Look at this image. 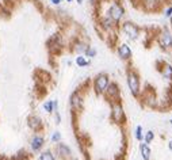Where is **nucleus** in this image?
I'll return each instance as SVG.
<instances>
[{
	"label": "nucleus",
	"mask_w": 172,
	"mask_h": 160,
	"mask_svg": "<svg viewBox=\"0 0 172 160\" xmlns=\"http://www.w3.org/2000/svg\"><path fill=\"white\" fill-rule=\"evenodd\" d=\"M50 3L54 6H58V4H61V0H50Z\"/></svg>",
	"instance_id": "nucleus-25"
},
{
	"label": "nucleus",
	"mask_w": 172,
	"mask_h": 160,
	"mask_svg": "<svg viewBox=\"0 0 172 160\" xmlns=\"http://www.w3.org/2000/svg\"><path fill=\"white\" fill-rule=\"evenodd\" d=\"M106 16H109L113 22L119 24L125 16V7L122 6V3H119V2H113L110 4V7L107 8V15Z\"/></svg>",
	"instance_id": "nucleus-2"
},
{
	"label": "nucleus",
	"mask_w": 172,
	"mask_h": 160,
	"mask_svg": "<svg viewBox=\"0 0 172 160\" xmlns=\"http://www.w3.org/2000/svg\"><path fill=\"white\" fill-rule=\"evenodd\" d=\"M67 2H68V3H71V2H73V0H67Z\"/></svg>",
	"instance_id": "nucleus-29"
},
{
	"label": "nucleus",
	"mask_w": 172,
	"mask_h": 160,
	"mask_svg": "<svg viewBox=\"0 0 172 160\" xmlns=\"http://www.w3.org/2000/svg\"><path fill=\"white\" fill-rule=\"evenodd\" d=\"M39 160H56L54 155H53L52 151H45V152L41 153Z\"/></svg>",
	"instance_id": "nucleus-18"
},
{
	"label": "nucleus",
	"mask_w": 172,
	"mask_h": 160,
	"mask_svg": "<svg viewBox=\"0 0 172 160\" xmlns=\"http://www.w3.org/2000/svg\"><path fill=\"white\" fill-rule=\"evenodd\" d=\"M69 102H71V107L75 110V111H80L81 109L84 107V98L80 94V91H75L69 98Z\"/></svg>",
	"instance_id": "nucleus-9"
},
{
	"label": "nucleus",
	"mask_w": 172,
	"mask_h": 160,
	"mask_svg": "<svg viewBox=\"0 0 172 160\" xmlns=\"http://www.w3.org/2000/svg\"><path fill=\"white\" fill-rule=\"evenodd\" d=\"M141 3L144 4L145 10L148 11H156L160 8V6L164 3V0H141Z\"/></svg>",
	"instance_id": "nucleus-10"
},
{
	"label": "nucleus",
	"mask_w": 172,
	"mask_h": 160,
	"mask_svg": "<svg viewBox=\"0 0 172 160\" xmlns=\"http://www.w3.org/2000/svg\"><path fill=\"white\" fill-rule=\"evenodd\" d=\"M57 152H58L60 156L64 157V159L72 157V151H71V148H69L67 144H63V142H58V144H57Z\"/></svg>",
	"instance_id": "nucleus-12"
},
{
	"label": "nucleus",
	"mask_w": 172,
	"mask_h": 160,
	"mask_svg": "<svg viewBox=\"0 0 172 160\" xmlns=\"http://www.w3.org/2000/svg\"><path fill=\"white\" fill-rule=\"evenodd\" d=\"M76 2H77V4H81L83 3V0H76Z\"/></svg>",
	"instance_id": "nucleus-28"
},
{
	"label": "nucleus",
	"mask_w": 172,
	"mask_h": 160,
	"mask_svg": "<svg viewBox=\"0 0 172 160\" xmlns=\"http://www.w3.org/2000/svg\"><path fill=\"white\" fill-rule=\"evenodd\" d=\"M117 54L122 61H130L132 60V56H133V52H132V49H130L129 44L122 42L118 45V48H117Z\"/></svg>",
	"instance_id": "nucleus-8"
},
{
	"label": "nucleus",
	"mask_w": 172,
	"mask_h": 160,
	"mask_svg": "<svg viewBox=\"0 0 172 160\" xmlns=\"http://www.w3.org/2000/svg\"><path fill=\"white\" fill-rule=\"evenodd\" d=\"M43 144H45V138L42 136H39V134L34 136L30 141V147H31V149L34 151V152H38V151L43 147Z\"/></svg>",
	"instance_id": "nucleus-11"
},
{
	"label": "nucleus",
	"mask_w": 172,
	"mask_h": 160,
	"mask_svg": "<svg viewBox=\"0 0 172 160\" xmlns=\"http://www.w3.org/2000/svg\"><path fill=\"white\" fill-rule=\"evenodd\" d=\"M28 126H30L33 130H38L41 126H42V121H41L39 117L31 116V117H28Z\"/></svg>",
	"instance_id": "nucleus-15"
},
{
	"label": "nucleus",
	"mask_w": 172,
	"mask_h": 160,
	"mask_svg": "<svg viewBox=\"0 0 172 160\" xmlns=\"http://www.w3.org/2000/svg\"><path fill=\"white\" fill-rule=\"evenodd\" d=\"M103 95L107 98L109 102H115V101H121V90L115 81H110L109 87L106 88V91Z\"/></svg>",
	"instance_id": "nucleus-7"
},
{
	"label": "nucleus",
	"mask_w": 172,
	"mask_h": 160,
	"mask_svg": "<svg viewBox=\"0 0 172 160\" xmlns=\"http://www.w3.org/2000/svg\"><path fill=\"white\" fill-rule=\"evenodd\" d=\"M57 106H58L57 101H48L43 103V110L46 113H54L57 111Z\"/></svg>",
	"instance_id": "nucleus-16"
},
{
	"label": "nucleus",
	"mask_w": 172,
	"mask_h": 160,
	"mask_svg": "<svg viewBox=\"0 0 172 160\" xmlns=\"http://www.w3.org/2000/svg\"><path fill=\"white\" fill-rule=\"evenodd\" d=\"M110 76L107 75V73H104V72H100V73H98V75L94 77V91H95L96 95H103L104 91H106V88L109 87V84H110Z\"/></svg>",
	"instance_id": "nucleus-3"
},
{
	"label": "nucleus",
	"mask_w": 172,
	"mask_h": 160,
	"mask_svg": "<svg viewBox=\"0 0 172 160\" xmlns=\"http://www.w3.org/2000/svg\"><path fill=\"white\" fill-rule=\"evenodd\" d=\"M154 140V133L152 132V130H148L145 134H144V141L146 142V144H150Z\"/></svg>",
	"instance_id": "nucleus-19"
},
{
	"label": "nucleus",
	"mask_w": 172,
	"mask_h": 160,
	"mask_svg": "<svg viewBox=\"0 0 172 160\" xmlns=\"http://www.w3.org/2000/svg\"><path fill=\"white\" fill-rule=\"evenodd\" d=\"M171 125H172V120H171Z\"/></svg>",
	"instance_id": "nucleus-31"
},
{
	"label": "nucleus",
	"mask_w": 172,
	"mask_h": 160,
	"mask_svg": "<svg viewBox=\"0 0 172 160\" xmlns=\"http://www.w3.org/2000/svg\"><path fill=\"white\" fill-rule=\"evenodd\" d=\"M160 73L163 79L165 80H172V64L171 63H164L163 67L160 68Z\"/></svg>",
	"instance_id": "nucleus-13"
},
{
	"label": "nucleus",
	"mask_w": 172,
	"mask_h": 160,
	"mask_svg": "<svg viewBox=\"0 0 172 160\" xmlns=\"http://www.w3.org/2000/svg\"><path fill=\"white\" fill-rule=\"evenodd\" d=\"M134 136H136V138L138 141H142L144 140V133H142V126L138 125L136 128V133H134Z\"/></svg>",
	"instance_id": "nucleus-20"
},
{
	"label": "nucleus",
	"mask_w": 172,
	"mask_h": 160,
	"mask_svg": "<svg viewBox=\"0 0 172 160\" xmlns=\"http://www.w3.org/2000/svg\"><path fill=\"white\" fill-rule=\"evenodd\" d=\"M140 151H141L142 159H144V160H150V148H149V144H146V142H141Z\"/></svg>",
	"instance_id": "nucleus-17"
},
{
	"label": "nucleus",
	"mask_w": 172,
	"mask_h": 160,
	"mask_svg": "<svg viewBox=\"0 0 172 160\" xmlns=\"http://www.w3.org/2000/svg\"><path fill=\"white\" fill-rule=\"evenodd\" d=\"M157 42L163 50H171L172 49V30L169 27H164L159 33Z\"/></svg>",
	"instance_id": "nucleus-6"
},
{
	"label": "nucleus",
	"mask_w": 172,
	"mask_h": 160,
	"mask_svg": "<svg viewBox=\"0 0 172 160\" xmlns=\"http://www.w3.org/2000/svg\"><path fill=\"white\" fill-rule=\"evenodd\" d=\"M169 27H171V30H172V15H171V18H169Z\"/></svg>",
	"instance_id": "nucleus-27"
},
{
	"label": "nucleus",
	"mask_w": 172,
	"mask_h": 160,
	"mask_svg": "<svg viewBox=\"0 0 172 160\" xmlns=\"http://www.w3.org/2000/svg\"><path fill=\"white\" fill-rule=\"evenodd\" d=\"M126 79H128V85H129V90L132 92L133 96H140V92H141V79H140V75H138L137 71H134L133 68H128L126 71Z\"/></svg>",
	"instance_id": "nucleus-1"
},
{
	"label": "nucleus",
	"mask_w": 172,
	"mask_h": 160,
	"mask_svg": "<svg viewBox=\"0 0 172 160\" xmlns=\"http://www.w3.org/2000/svg\"><path fill=\"white\" fill-rule=\"evenodd\" d=\"M72 160H77V159H72Z\"/></svg>",
	"instance_id": "nucleus-30"
},
{
	"label": "nucleus",
	"mask_w": 172,
	"mask_h": 160,
	"mask_svg": "<svg viewBox=\"0 0 172 160\" xmlns=\"http://www.w3.org/2000/svg\"><path fill=\"white\" fill-rule=\"evenodd\" d=\"M85 56L88 57V59H94V57L96 56V49L95 48H92V46H88L87 48V50H85V53H84Z\"/></svg>",
	"instance_id": "nucleus-21"
},
{
	"label": "nucleus",
	"mask_w": 172,
	"mask_h": 160,
	"mask_svg": "<svg viewBox=\"0 0 172 160\" xmlns=\"http://www.w3.org/2000/svg\"><path fill=\"white\" fill-rule=\"evenodd\" d=\"M168 148H169V151H172V140L168 142Z\"/></svg>",
	"instance_id": "nucleus-26"
},
{
	"label": "nucleus",
	"mask_w": 172,
	"mask_h": 160,
	"mask_svg": "<svg viewBox=\"0 0 172 160\" xmlns=\"http://www.w3.org/2000/svg\"><path fill=\"white\" fill-rule=\"evenodd\" d=\"M75 63L79 68H85V67H88V65H91V59H88L85 54H79L76 57Z\"/></svg>",
	"instance_id": "nucleus-14"
},
{
	"label": "nucleus",
	"mask_w": 172,
	"mask_h": 160,
	"mask_svg": "<svg viewBox=\"0 0 172 160\" xmlns=\"http://www.w3.org/2000/svg\"><path fill=\"white\" fill-rule=\"evenodd\" d=\"M61 2H63V0H61Z\"/></svg>",
	"instance_id": "nucleus-32"
},
{
	"label": "nucleus",
	"mask_w": 172,
	"mask_h": 160,
	"mask_svg": "<svg viewBox=\"0 0 172 160\" xmlns=\"http://www.w3.org/2000/svg\"><path fill=\"white\" fill-rule=\"evenodd\" d=\"M110 105H111V118H113V121L115 122V124H118V125L125 124L126 116H125L124 106H122L121 101L110 102Z\"/></svg>",
	"instance_id": "nucleus-5"
},
{
	"label": "nucleus",
	"mask_w": 172,
	"mask_h": 160,
	"mask_svg": "<svg viewBox=\"0 0 172 160\" xmlns=\"http://www.w3.org/2000/svg\"><path fill=\"white\" fill-rule=\"evenodd\" d=\"M61 122V117H60V114L56 111V124H60Z\"/></svg>",
	"instance_id": "nucleus-24"
},
{
	"label": "nucleus",
	"mask_w": 172,
	"mask_h": 160,
	"mask_svg": "<svg viewBox=\"0 0 172 160\" xmlns=\"http://www.w3.org/2000/svg\"><path fill=\"white\" fill-rule=\"evenodd\" d=\"M119 28L130 41H136V39H138V37H140V28H138V26L136 23L130 22V20L122 22Z\"/></svg>",
	"instance_id": "nucleus-4"
},
{
	"label": "nucleus",
	"mask_w": 172,
	"mask_h": 160,
	"mask_svg": "<svg viewBox=\"0 0 172 160\" xmlns=\"http://www.w3.org/2000/svg\"><path fill=\"white\" fill-rule=\"evenodd\" d=\"M171 15H172V6H168V7H167L165 10H164V16H165L167 19H169Z\"/></svg>",
	"instance_id": "nucleus-23"
},
{
	"label": "nucleus",
	"mask_w": 172,
	"mask_h": 160,
	"mask_svg": "<svg viewBox=\"0 0 172 160\" xmlns=\"http://www.w3.org/2000/svg\"><path fill=\"white\" fill-rule=\"evenodd\" d=\"M52 141H53V142H60V141H61V133H60V132H54V133H53Z\"/></svg>",
	"instance_id": "nucleus-22"
}]
</instances>
